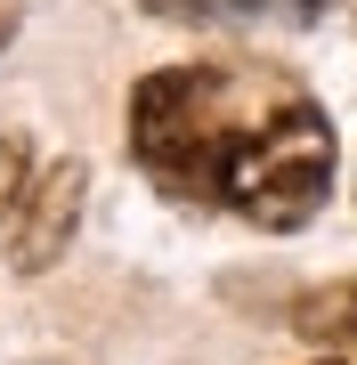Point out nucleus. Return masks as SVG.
<instances>
[{"instance_id": "nucleus-6", "label": "nucleus", "mask_w": 357, "mask_h": 365, "mask_svg": "<svg viewBox=\"0 0 357 365\" xmlns=\"http://www.w3.org/2000/svg\"><path fill=\"white\" fill-rule=\"evenodd\" d=\"M16 16H25V0H0V49L16 41Z\"/></svg>"}, {"instance_id": "nucleus-2", "label": "nucleus", "mask_w": 357, "mask_h": 365, "mask_svg": "<svg viewBox=\"0 0 357 365\" xmlns=\"http://www.w3.org/2000/svg\"><path fill=\"white\" fill-rule=\"evenodd\" d=\"M81 195H90V170L81 163H49L33 179V195L16 203V220H9V260L41 276V268H57L66 260V244H73V227H81Z\"/></svg>"}, {"instance_id": "nucleus-1", "label": "nucleus", "mask_w": 357, "mask_h": 365, "mask_svg": "<svg viewBox=\"0 0 357 365\" xmlns=\"http://www.w3.org/2000/svg\"><path fill=\"white\" fill-rule=\"evenodd\" d=\"M130 155L162 195L244 227H301L333 195V122L284 66L203 57L130 90Z\"/></svg>"}, {"instance_id": "nucleus-7", "label": "nucleus", "mask_w": 357, "mask_h": 365, "mask_svg": "<svg viewBox=\"0 0 357 365\" xmlns=\"http://www.w3.org/2000/svg\"><path fill=\"white\" fill-rule=\"evenodd\" d=\"M325 365H349V357H325Z\"/></svg>"}, {"instance_id": "nucleus-4", "label": "nucleus", "mask_w": 357, "mask_h": 365, "mask_svg": "<svg viewBox=\"0 0 357 365\" xmlns=\"http://www.w3.org/2000/svg\"><path fill=\"white\" fill-rule=\"evenodd\" d=\"M292 333L317 349H357V276L349 284H317L292 300Z\"/></svg>"}, {"instance_id": "nucleus-3", "label": "nucleus", "mask_w": 357, "mask_h": 365, "mask_svg": "<svg viewBox=\"0 0 357 365\" xmlns=\"http://www.w3.org/2000/svg\"><path fill=\"white\" fill-rule=\"evenodd\" d=\"M146 9L179 25H309L325 16V0H146Z\"/></svg>"}, {"instance_id": "nucleus-5", "label": "nucleus", "mask_w": 357, "mask_h": 365, "mask_svg": "<svg viewBox=\"0 0 357 365\" xmlns=\"http://www.w3.org/2000/svg\"><path fill=\"white\" fill-rule=\"evenodd\" d=\"M33 195V155L16 130H0V220H16V203Z\"/></svg>"}]
</instances>
